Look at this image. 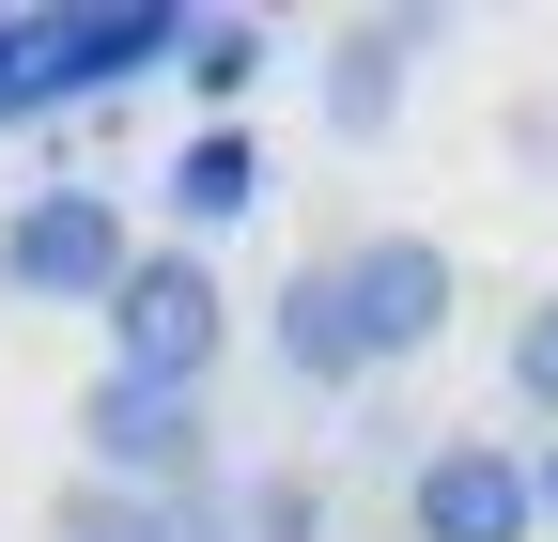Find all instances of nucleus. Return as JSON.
<instances>
[{"mask_svg": "<svg viewBox=\"0 0 558 542\" xmlns=\"http://www.w3.org/2000/svg\"><path fill=\"white\" fill-rule=\"evenodd\" d=\"M109 372L124 387H218V342H233V295H218V263H202V248H140L124 263V280H109Z\"/></svg>", "mask_w": 558, "mask_h": 542, "instance_id": "obj_1", "label": "nucleus"}, {"mask_svg": "<svg viewBox=\"0 0 558 542\" xmlns=\"http://www.w3.org/2000/svg\"><path fill=\"white\" fill-rule=\"evenodd\" d=\"M124 263H140V233H124L109 186H32L0 218V295H32V310H109Z\"/></svg>", "mask_w": 558, "mask_h": 542, "instance_id": "obj_2", "label": "nucleus"}, {"mask_svg": "<svg viewBox=\"0 0 558 542\" xmlns=\"http://www.w3.org/2000/svg\"><path fill=\"white\" fill-rule=\"evenodd\" d=\"M78 449H94V481H109V496H186V481H218L202 403H186V387H124V372L78 387Z\"/></svg>", "mask_w": 558, "mask_h": 542, "instance_id": "obj_3", "label": "nucleus"}, {"mask_svg": "<svg viewBox=\"0 0 558 542\" xmlns=\"http://www.w3.org/2000/svg\"><path fill=\"white\" fill-rule=\"evenodd\" d=\"M341 310H357V357L388 372V357H435V342H450L465 280H450L435 233H357V248H341Z\"/></svg>", "mask_w": 558, "mask_h": 542, "instance_id": "obj_4", "label": "nucleus"}, {"mask_svg": "<svg viewBox=\"0 0 558 542\" xmlns=\"http://www.w3.org/2000/svg\"><path fill=\"white\" fill-rule=\"evenodd\" d=\"M403 527H418V542H543L527 449H497V434H450V449H418V481H403Z\"/></svg>", "mask_w": 558, "mask_h": 542, "instance_id": "obj_5", "label": "nucleus"}, {"mask_svg": "<svg viewBox=\"0 0 558 542\" xmlns=\"http://www.w3.org/2000/svg\"><path fill=\"white\" fill-rule=\"evenodd\" d=\"M171 47H186V16H171V0H78V16H47V109L156 78Z\"/></svg>", "mask_w": 558, "mask_h": 542, "instance_id": "obj_6", "label": "nucleus"}, {"mask_svg": "<svg viewBox=\"0 0 558 542\" xmlns=\"http://www.w3.org/2000/svg\"><path fill=\"white\" fill-rule=\"evenodd\" d=\"M264 342H279L295 387H357V372H373V357H357V310H341V263H295V280H279Z\"/></svg>", "mask_w": 558, "mask_h": 542, "instance_id": "obj_7", "label": "nucleus"}, {"mask_svg": "<svg viewBox=\"0 0 558 542\" xmlns=\"http://www.w3.org/2000/svg\"><path fill=\"white\" fill-rule=\"evenodd\" d=\"M62 542H248V527H233L218 481H186V496H109V481H78V496H62Z\"/></svg>", "mask_w": 558, "mask_h": 542, "instance_id": "obj_8", "label": "nucleus"}, {"mask_svg": "<svg viewBox=\"0 0 558 542\" xmlns=\"http://www.w3.org/2000/svg\"><path fill=\"white\" fill-rule=\"evenodd\" d=\"M403 62H418V16H357V32H341V62H326V140H388Z\"/></svg>", "mask_w": 558, "mask_h": 542, "instance_id": "obj_9", "label": "nucleus"}, {"mask_svg": "<svg viewBox=\"0 0 558 542\" xmlns=\"http://www.w3.org/2000/svg\"><path fill=\"white\" fill-rule=\"evenodd\" d=\"M248 201H264V140H248V124H202V140L171 156V218L186 233H233Z\"/></svg>", "mask_w": 558, "mask_h": 542, "instance_id": "obj_10", "label": "nucleus"}, {"mask_svg": "<svg viewBox=\"0 0 558 542\" xmlns=\"http://www.w3.org/2000/svg\"><path fill=\"white\" fill-rule=\"evenodd\" d=\"M171 78L202 94V124H233V109H248V78H264V16H186Z\"/></svg>", "mask_w": 558, "mask_h": 542, "instance_id": "obj_11", "label": "nucleus"}, {"mask_svg": "<svg viewBox=\"0 0 558 542\" xmlns=\"http://www.w3.org/2000/svg\"><path fill=\"white\" fill-rule=\"evenodd\" d=\"M512 403H527V419H558V295L512 310Z\"/></svg>", "mask_w": 558, "mask_h": 542, "instance_id": "obj_12", "label": "nucleus"}, {"mask_svg": "<svg viewBox=\"0 0 558 542\" xmlns=\"http://www.w3.org/2000/svg\"><path fill=\"white\" fill-rule=\"evenodd\" d=\"M233 527H248V542H326V496H311V481H248Z\"/></svg>", "mask_w": 558, "mask_h": 542, "instance_id": "obj_13", "label": "nucleus"}, {"mask_svg": "<svg viewBox=\"0 0 558 542\" xmlns=\"http://www.w3.org/2000/svg\"><path fill=\"white\" fill-rule=\"evenodd\" d=\"M527 496H543V527H558V434H543V449H527Z\"/></svg>", "mask_w": 558, "mask_h": 542, "instance_id": "obj_14", "label": "nucleus"}]
</instances>
